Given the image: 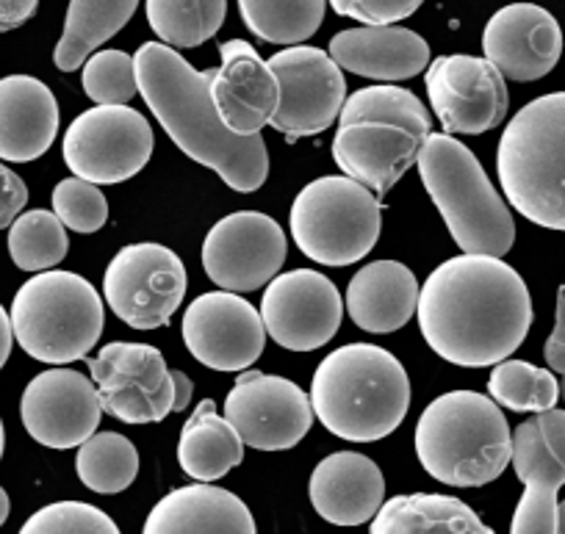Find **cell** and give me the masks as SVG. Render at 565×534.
<instances>
[{
  "instance_id": "cell-1",
  "label": "cell",
  "mask_w": 565,
  "mask_h": 534,
  "mask_svg": "<svg viewBox=\"0 0 565 534\" xmlns=\"http://www.w3.org/2000/svg\"><path fill=\"white\" fill-rule=\"evenodd\" d=\"M416 310L427 346L463 369L508 361L532 327L524 277L493 255L444 260L422 286Z\"/></svg>"
},
{
  "instance_id": "cell-2",
  "label": "cell",
  "mask_w": 565,
  "mask_h": 534,
  "mask_svg": "<svg viewBox=\"0 0 565 534\" xmlns=\"http://www.w3.org/2000/svg\"><path fill=\"white\" fill-rule=\"evenodd\" d=\"M139 95L161 128L192 161L214 169L233 192H258L269 178L264 136H238L222 122L211 97V70H194L175 47L145 42L134 56Z\"/></svg>"
},
{
  "instance_id": "cell-3",
  "label": "cell",
  "mask_w": 565,
  "mask_h": 534,
  "mask_svg": "<svg viewBox=\"0 0 565 534\" xmlns=\"http://www.w3.org/2000/svg\"><path fill=\"white\" fill-rule=\"evenodd\" d=\"M313 416L335 438L383 440L405 421L411 380L394 354L374 343H350L319 363L311 383Z\"/></svg>"
},
{
  "instance_id": "cell-4",
  "label": "cell",
  "mask_w": 565,
  "mask_h": 534,
  "mask_svg": "<svg viewBox=\"0 0 565 534\" xmlns=\"http://www.w3.org/2000/svg\"><path fill=\"white\" fill-rule=\"evenodd\" d=\"M433 134L427 106L402 86H366L347 97L333 139V161L352 181L385 197L416 163Z\"/></svg>"
},
{
  "instance_id": "cell-5",
  "label": "cell",
  "mask_w": 565,
  "mask_h": 534,
  "mask_svg": "<svg viewBox=\"0 0 565 534\" xmlns=\"http://www.w3.org/2000/svg\"><path fill=\"white\" fill-rule=\"evenodd\" d=\"M418 462L449 488H482L504 473L513 432L499 405L477 391H449L416 424Z\"/></svg>"
},
{
  "instance_id": "cell-6",
  "label": "cell",
  "mask_w": 565,
  "mask_h": 534,
  "mask_svg": "<svg viewBox=\"0 0 565 534\" xmlns=\"http://www.w3.org/2000/svg\"><path fill=\"white\" fill-rule=\"evenodd\" d=\"M508 203L532 225L565 233V92L526 103L497 150Z\"/></svg>"
},
{
  "instance_id": "cell-7",
  "label": "cell",
  "mask_w": 565,
  "mask_h": 534,
  "mask_svg": "<svg viewBox=\"0 0 565 534\" xmlns=\"http://www.w3.org/2000/svg\"><path fill=\"white\" fill-rule=\"evenodd\" d=\"M416 163L424 189L463 253L493 258L510 253L515 242L513 214L463 141L449 134H430Z\"/></svg>"
},
{
  "instance_id": "cell-8",
  "label": "cell",
  "mask_w": 565,
  "mask_h": 534,
  "mask_svg": "<svg viewBox=\"0 0 565 534\" xmlns=\"http://www.w3.org/2000/svg\"><path fill=\"white\" fill-rule=\"evenodd\" d=\"M14 341L34 361H84L103 335V297L75 271H40L12 302Z\"/></svg>"
},
{
  "instance_id": "cell-9",
  "label": "cell",
  "mask_w": 565,
  "mask_h": 534,
  "mask_svg": "<svg viewBox=\"0 0 565 534\" xmlns=\"http://www.w3.org/2000/svg\"><path fill=\"white\" fill-rule=\"evenodd\" d=\"M380 197L347 174L308 183L291 205V236L306 258L350 266L366 258L380 238Z\"/></svg>"
},
{
  "instance_id": "cell-10",
  "label": "cell",
  "mask_w": 565,
  "mask_h": 534,
  "mask_svg": "<svg viewBox=\"0 0 565 534\" xmlns=\"http://www.w3.org/2000/svg\"><path fill=\"white\" fill-rule=\"evenodd\" d=\"M156 136L145 114L130 106H97L73 119L64 134V163L75 178L114 186L150 163Z\"/></svg>"
},
{
  "instance_id": "cell-11",
  "label": "cell",
  "mask_w": 565,
  "mask_h": 534,
  "mask_svg": "<svg viewBox=\"0 0 565 534\" xmlns=\"http://www.w3.org/2000/svg\"><path fill=\"white\" fill-rule=\"evenodd\" d=\"M103 297L134 330H159L186 297V266L164 244H130L108 264Z\"/></svg>"
},
{
  "instance_id": "cell-12",
  "label": "cell",
  "mask_w": 565,
  "mask_h": 534,
  "mask_svg": "<svg viewBox=\"0 0 565 534\" xmlns=\"http://www.w3.org/2000/svg\"><path fill=\"white\" fill-rule=\"evenodd\" d=\"M103 413L122 424H159L172 413L175 385L164 354L150 343H106L89 361Z\"/></svg>"
},
{
  "instance_id": "cell-13",
  "label": "cell",
  "mask_w": 565,
  "mask_h": 534,
  "mask_svg": "<svg viewBox=\"0 0 565 534\" xmlns=\"http://www.w3.org/2000/svg\"><path fill=\"white\" fill-rule=\"evenodd\" d=\"M280 84V103L271 128L289 141L319 136L339 119L347 103V81L339 64L322 47L291 45L269 58Z\"/></svg>"
},
{
  "instance_id": "cell-14",
  "label": "cell",
  "mask_w": 565,
  "mask_h": 534,
  "mask_svg": "<svg viewBox=\"0 0 565 534\" xmlns=\"http://www.w3.org/2000/svg\"><path fill=\"white\" fill-rule=\"evenodd\" d=\"M510 462L524 484L510 534H557V490L565 484V410L552 407L519 424Z\"/></svg>"
},
{
  "instance_id": "cell-15",
  "label": "cell",
  "mask_w": 565,
  "mask_h": 534,
  "mask_svg": "<svg viewBox=\"0 0 565 534\" xmlns=\"http://www.w3.org/2000/svg\"><path fill=\"white\" fill-rule=\"evenodd\" d=\"M289 242L271 216L238 211L216 222L203 242L205 275L233 293L258 291L286 264Z\"/></svg>"
},
{
  "instance_id": "cell-16",
  "label": "cell",
  "mask_w": 565,
  "mask_h": 534,
  "mask_svg": "<svg viewBox=\"0 0 565 534\" xmlns=\"http://www.w3.org/2000/svg\"><path fill=\"white\" fill-rule=\"evenodd\" d=\"M225 418L253 449L286 451L311 432L313 405L291 380L244 372L227 394Z\"/></svg>"
},
{
  "instance_id": "cell-17",
  "label": "cell",
  "mask_w": 565,
  "mask_h": 534,
  "mask_svg": "<svg viewBox=\"0 0 565 534\" xmlns=\"http://www.w3.org/2000/svg\"><path fill=\"white\" fill-rule=\"evenodd\" d=\"M424 84L433 111L449 136L486 134L508 117V84L488 58L460 53L441 56L430 62Z\"/></svg>"
},
{
  "instance_id": "cell-18",
  "label": "cell",
  "mask_w": 565,
  "mask_h": 534,
  "mask_svg": "<svg viewBox=\"0 0 565 534\" xmlns=\"http://www.w3.org/2000/svg\"><path fill=\"white\" fill-rule=\"evenodd\" d=\"M344 302L328 275L295 269L266 286L260 319L271 341L291 352H313L339 332Z\"/></svg>"
},
{
  "instance_id": "cell-19",
  "label": "cell",
  "mask_w": 565,
  "mask_h": 534,
  "mask_svg": "<svg viewBox=\"0 0 565 534\" xmlns=\"http://www.w3.org/2000/svg\"><path fill=\"white\" fill-rule=\"evenodd\" d=\"M183 341L203 366L214 372H244L264 354L266 327L244 297L211 291L200 293L183 313Z\"/></svg>"
},
{
  "instance_id": "cell-20",
  "label": "cell",
  "mask_w": 565,
  "mask_h": 534,
  "mask_svg": "<svg viewBox=\"0 0 565 534\" xmlns=\"http://www.w3.org/2000/svg\"><path fill=\"white\" fill-rule=\"evenodd\" d=\"M103 405L97 385L73 369H47L23 391L20 418L36 444L75 449L100 427Z\"/></svg>"
},
{
  "instance_id": "cell-21",
  "label": "cell",
  "mask_w": 565,
  "mask_h": 534,
  "mask_svg": "<svg viewBox=\"0 0 565 534\" xmlns=\"http://www.w3.org/2000/svg\"><path fill=\"white\" fill-rule=\"evenodd\" d=\"M482 51L504 78L541 81L563 56V31L537 3H510L488 20Z\"/></svg>"
},
{
  "instance_id": "cell-22",
  "label": "cell",
  "mask_w": 565,
  "mask_h": 534,
  "mask_svg": "<svg viewBox=\"0 0 565 534\" xmlns=\"http://www.w3.org/2000/svg\"><path fill=\"white\" fill-rule=\"evenodd\" d=\"M222 67L211 70V97L222 122L238 136H258L280 103V84L269 62L249 42L231 40L220 47Z\"/></svg>"
},
{
  "instance_id": "cell-23",
  "label": "cell",
  "mask_w": 565,
  "mask_h": 534,
  "mask_svg": "<svg viewBox=\"0 0 565 534\" xmlns=\"http://www.w3.org/2000/svg\"><path fill=\"white\" fill-rule=\"evenodd\" d=\"M330 56L341 70L372 81H407L430 67V45L399 25H361L330 40Z\"/></svg>"
},
{
  "instance_id": "cell-24",
  "label": "cell",
  "mask_w": 565,
  "mask_h": 534,
  "mask_svg": "<svg viewBox=\"0 0 565 534\" xmlns=\"http://www.w3.org/2000/svg\"><path fill=\"white\" fill-rule=\"evenodd\" d=\"M385 499V479L377 462L358 451H335L311 473V504L333 526L372 521Z\"/></svg>"
},
{
  "instance_id": "cell-25",
  "label": "cell",
  "mask_w": 565,
  "mask_h": 534,
  "mask_svg": "<svg viewBox=\"0 0 565 534\" xmlns=\"http://www.w3.org/2000/svg\"><path fill=\"white\" fill-rule=\"evenodd\" d=\"M58 134V103L34 75L0 78V158L29 163L45 156Z\"/></svg>"
},
{
  "instance_id": "cell-26",
  "label": "cell",
  "mask_w": 565,
  "mask_h": 534,
  "mask_svg": "<svg viewBox=\"0 0 565 534\" xmlns=\"http://www.w3.org/2000/svg\"><path fill=\"white\" fill-rule=\"evenodd\" d=\"M141 534H255V517L231 490L200 482L167 493Z\"/></svg>"
},
{
  "instance_id": "cell-27",
  "label": "cell",
  "mask_w": 565,
  "mask_h": 534,
  "mask_svg": "<svg viewBox=\"0 0 565 534\" xmlns=\"http://www.w3.org/2000/svg\"><path fill=\"white\" fill-rule=\"evenodd\" d=\"M416 275L399 260H374L347 286V310L361 330L385 335L402 330L418 308Z\"/></svg>"
},
{
  "instance_id": "cell-28",
  "label": "cell",
  "mask_w": 565,
  "mask_h": 534,
  "mask_svg": "<svg viewBox=\"0 0 565 534\" xmlns=\"http://www.w3.org/2000/svg\"><path fill=\"white\" fill-rule=\"evenodd\" d=\"M369 534H493V528L455 495L407 493L383 501Z\"/></svg>"
},
{
  "instance_id": "cell-29",
  "label": "cell",
  "mask_w": 565,
  "mask_h": 534,
  "mask_svg": "<svg viewBox=\"0 0 565 534\" xmlns=\"http://www.w3.org/2000/svg\"><path fill=\"white\" fill-rule=\"evenodd\" d=\"M244 440L227 418L216 413L211 399L194 407V416L183 424L178 440V462L183 473L198 482H216L233 468L242 466Z\"/></svg>"
},
{
  "instance_id": "cell-30",
  "label": "cell",
  "mask_w": 565,
  "mask_h": 534,
  "mask_svg": "<svg viewBox=\"0 0 565 534\" xmlns=\"http://www.w3.org/2000/svg\"><path fill=\"white\" fill-rule=\"evenodd\" d=\"M139 0H70L62 40L53 51V64L62 73H75L86 58L128 25Z\"/></svg>"
},
{
  "instance_id": "cell-31",
  "label": "cell",
  "mask_w": 565,
  "mask_h": 534,
  "mask_svg": "<svg viewBox=\"0 0 565 534\" xmlns=\"http://www.w3.org/2000/svg\"><path fill=\"white\" fill-rule=\"evenodd\" d=\"M328 0H238L244 25L271 45H302L319 31Z\"/></svg>"
},
{
  "instance_id": "cell-32",
  "label": "cell",
  "mask_w": 565,
  "mask_h": 534,
  "mask_svg": "<svg viewBox=\"0 0 565 534\" xmlns=\"http://www.w3.org/2000/svg\"><path fill=\"white\" fill-rule=\"evenodd\" d=\"M145 12L164 45L200 47L225 23L227 0H148Z\"/></svg>"
},
{
  "instance_id": "cell-33",
  "label": "cell",
  "mask_w": 565,
  "mask_h": 534,
  "mask_svg": "<svg viewBox=\"0 0 565 534\" xmlns=\"http://www.w3.org/2000/svg\"><path fill=\"white\" fill-rule=\"evenodd\" d=\"M75 471L81 482L95 493H122L139 473V451L125 435L95 432L78 446Z\"/></svg>"
},
{
  "instance_id": "cell-34",
  "label": "cell",
  "mask_w": 565,
  "mask_h": 534,
  "mask_svg": "<svg viewBox=\"0 0 565 534\" xmlns=\"http://www.w3.org/2000/svg\"><path fill=\"white\" fill-rule=\"evenodd\" d=\"M67 227L53 211H29L9 227V255L23 271L53 269L67 258Z\"/></svg>"
},
{
  "instance_id": "cell-35",
  "label": "cell",
  "mask_w": 565,
  "mask_h": 534,
  "mask_svg": "<svg viewBox=\"0 0 565 534\" xmlns=\"http://www.w3.org/2000/svg\"><path fill=\"white\" fill-rule=\"evenodd\" d=\"M493 402L513 413H546L557 405L559 383L548 369L526 361H502L488 380Z\"/></svg>"
},
{
  "instance_id": "cell-36",
  "label": "cell",
  "mask_w": 565,
  "mask_h": 534,
  "mask_svg": "<svg viewBox=\"0 0 565 534\" xmlns=\"http://www.w3.org/2000/svg\"><path fill=\"white\" fill-rule=\"evenodd\" d=\"M81 84L97 106H128L139 95L136 64L122 51L92 53L81 73Z\"/></svg>"
},
{
  "instance_id": "cell-37",
  "label": "cell",
  "mask_w": 565,
  "mask_h": 534,
  "mask_svg": "<svg viewBox=\"0 0 565 534\" xmlns=\"http://www.w3.org/2000/svg\"><path fill=\"white\" fill-rule=\"evenodd\" d=\"M20 534H122L117 523L84 501H56L42 506L20 528Z\"/></svg>"
},
{
  "instance_id": "cell-38",
  "label": "cell",
  "mask_w": 565,
  "mask_h": 534,
  "mask_svg": "<svg viewBox=\"0 0 565 534\" xmlns=\"http://www.w3.org/2000/svg\"><path fill=\"white\" fill-rule=\"evenodd\" d=\"M53 214L75 233H97L108 220L106 194L84 178H67L53 189Z\"/></svg>"
},
{
  "instance_id": "cell-39",
  "label": "cell",
  "mask_w": 565,
  "mask_h": 534,
  "mask_svg": "<svg viewBox=\"0 0 565 534\" xmlns=\"http://www.w3.org/2000/svg\"><path fill=\"white\" fill-rule=\"evenodd\" d=\"M335 14L363 25H394L416 14L424 0H328Z\"/></svg>"
},
{
  "instance_id": "cell-40",
  "label": "cell",
  "mask_w": 565,
  "mask_h": 534,
  "mask_svg": "<svg viewBox=\"0 0 565 534\" xmlns=\"http://www.w3.org/2000/svg\"><path fill=\"white\" fill-rule=\"evenodd\" d=\"M25 205H29V186L18 172H12L7 163H0V231L12 227Z\"/></svg>"
},
{
  "instance_id": "cell-41",
  "label": "cell",
  "mask_w": 565,
  "mask_h": 534,
  "mask_svg": "<svg viewBox=\"0 0 565 534\" xmlns=\"http://www.w3.org/2000/svg\"><path fill=\"white\" fill-rule=\"evenodd\" d=\"M543 357H546L548 369L563 377V383H559V396H563L565 402V288L557 291V321H554L552 335H548L546 346H543Z\"/></svg>"
},
{
  "instance_id": "cell-42",
  "label": "cell",
  "mask_w": 565,
  "mask_h": 534,
  "mask_svg": "<svg viewBox=\"0 0 565 534\" xmlns=\"http://www.w3.org/2000/svg\"><path fill=\"white\" fill-rule=\"evenodd\" d=\"M40 9V0H0V34L29 23Z\"/></svg>"
},
{
  "instance_id": "cell-43",
  "label": "cell",
  "mask_w": 565,
  "mask_h": 534,
  "mask_svg": "<svg viewBox=\"0 0 565 534\" xmlns=\"http://www.w3.org/2000/svg\"><path fill=\"white\" fill-rule=\"evenodd\" d=\"M12 343H14V330H12V316L3 310L0 305V369L7 366L9 354H12Z\"/></svg>"
},
{
  "instance_id": "cell-44",
  "label": "cell",
  "mask_w": 565,
  "mask_h": 534,
  "mask_svg": "<svg viewBox=\"0 0 565 534\" xmlns=\"http://www.w3.org/2000/svg\"><path fill=\"white\" fill-rule=\"evenodd\" d=\"M172 385H175V402H172V410L175 413L186 410L189 402H192V391H194L192 380H189L183 372H172Z\"/></svg>"
},
{
  "instance_id": "cell-45",
  "label": "cell",
  "mask_w": 565,
  "mask_h": 534,
  "mask_svg": "<svg viewBox=\"0 0 565 534\" xmlns=\"http://www.w3.org/2000/svg\"><path fill=\"white\" fill-rule=\"evenodd\" d=\"M9 510H12V501H9L7 490L0 488V526H3V523H7V517H9Z\"/></svg>"
},
{
  "instance_id": "cell-46",
  "label": "cell",
  "mask_w": 565,
  "mask_h": 534,
  "mask_svg": "<svg viewBox=\"0 0 565 534\" xmlns=\"http://www.w3.org/2000/svg\"><path fill=\"white\" fill-rule=\"evenodd\" d=\"M557 534H565V501L557 506Z\"/></svg>"
},
{
  "instance_id": "cell-47",
  "label": "cell",
  "mask_w": 565,
  "mask_h": 534,
  "mask_svg": "<svg viewBox=\"0 0 565 534\" xmlns=\"http://www.w3.org/2000/svg\"><path fill=\"white\" fill-rule=\"evenodd\" d=\"M3 449H7V432H3V421H0V457H3Z\"/></svg>"
}]
</instances>
